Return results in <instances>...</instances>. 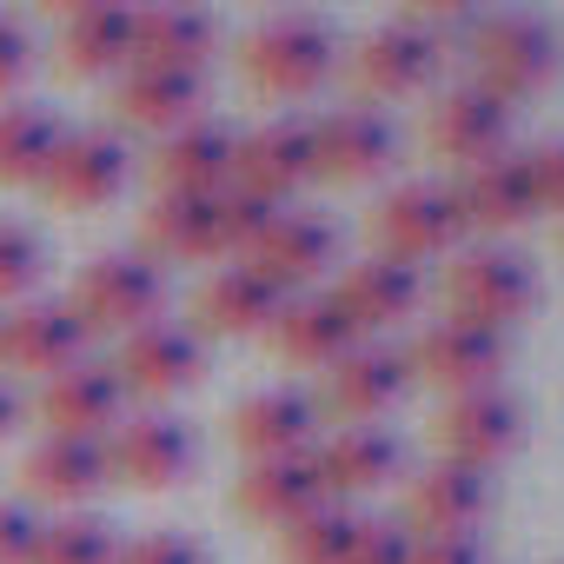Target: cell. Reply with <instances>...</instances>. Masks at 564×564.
Segmentation results:
<instances>
[{
	"label": "cell",
	"mask_w": 564,
	"mask_h": 564,
	"mask_svg": "<svg viewBox=\"0 0 564 564\" xmlns=\"http://www.w3.org/2000/svg\"><path fill=\"white\" fill-rule=\"evenodd\" d=\"M425 147L438 160H458V166H478V160H498L511 147V100H498L491 87L478 80H458L432 100L425 113Z\"/></svg>",
	"instance_id": "obj_10"
},
{
	"label": "cell",
	"mask_w": 564,
	"mask_h": 564,
	"mask_svg": "<svg viewBox=\"0 0 564 564\" xmlns=\"http://www.w3.org/2000/svg\"><path fill=\"white\" fill-rule=\"evenodd\" d=\"M405 564H485L471 538H412V557Z\"/></svg>",
	"instance_id": "obj_42"
},
{
	"label": "cell",
	"mask_w": 564,
	"mask_h": 564,
	"mask_svg": "<svg viewBox=\"0 0 564 564\" xmlns=\"http://www.w3.org/2000/svg\"><path fill=\"white\" fill-rule=\"evenodd\" d=\"M47 272V246L41 232H28L21 219H0V306H21Z\"/></svg>",
	"instance_id": "obj_36"
},
{
	"label": "cell",
	"mask_w": 564,
	"mask_h": 564,
	"mask_svg": "<svg viewBox=\"0 0 564 564\" xmlns=\"http://www.w3.org/2000/svg\"><path fill=\"white\" fill-rule=\"evenodd\" d=\"M47 438H107L127 412V386L113 372V359H80L54 379H41V399H34Z\"/></svg>",
	"instance_id": "obj_11"
},
{
	"label": "cell",
	"mask_w": 564,
	"mask_h": 564,
	"mask_svg": "<svg viewBox=\"0 0 564 564\" xmlns=\"http://www.w3.org/2000/svg\"><path fill=\"white\" fill-rule=\"evenodd\" d=\"M107 485H113L107 438H41L21 458V491L41 498V505H61V511H80Z\"/></svg>",
	"instance_id": "obj_23"
},
{
	"label": "cell",
	"mask_w": 564,
	"mask_h": 564,
	"mask_svg": "<svg viewBox=\"0 0 564 564\" xmlns=\"http://www.w3.org/2000/svg\"><path fill=\"white\" fill-rule=\"evenodd\" d=\"M61 67L74 80L133 67V8H120V0H67L61 8Z\"/></svg>",
	"instance_id": "obj_24"
},
{
	"label": "cell",
	"mask_w": 564,
	"mask_h": 564,
	"mask_svg": "<svg viewBox=\"0 0 564 564\" xmlns=\"http://www.w3.org/2000/svg\"><path fill=\"white\" fill-rule=\"evenodd\" d=\"M485 505H491L485 471L438 458V465H425V471L405 478V518L399 524L419 531V538H471V524L485 518Z\"/></svg>",
	"instance_id": "obj_20"
},
{
	"label": "cell",
	"mask_w": 564,
	"mask_h": 564,
	"mask_svg": "<svg viewBox=\"0 0 564 564\" xmlns=\"http://www.w3.org/2000/svg\"><path fill=\"white\" fill-rule=\"evenodd\" d=\"M34 67V34L14 21V14H0V100H8Z\"/></svg>",
	"instance_id": "obj_41"
},
{
	"label": "cell",
	"mask_w": 564,
	"mask_h": 564,
	"mask_svg": "<svg viewBox=\"0 0 564 564\" xmlns=\"http://www.w3.org/2000/svg\"><path fill=\"white\" fill-rule=\"evenodd\" d=\"M199 445L193 432L173 419V412H133L107 432V465H113V485H140V491H166L193 471Z\"/></svg>",
	"instance_id": "obj_14"
},
{
	"label": "cell",
	"mask_w": 564,
	"mask_h": 564,
	"mask_svg": "<svg viewBox=\"0 0 564 564\" xmlns=\"http://www.w3.org/2000/svg\"><path fill=\"white\" fill-rule=\"evenodd\" d=\"M438 61H445V47H438L425 28L392 21V28H379V34L359 41V54H352V80H359L366 100H412V94L432 87Z\"/></svg>",
	"instance_id": "obj_18"
},
{
	"label": "cell",
	"mask_w": 564,
	"mask_h": 564,
	"mask_svg": "<svg viewBox=\"0 0 564 564\" xmlns=\"http://www.w3.org/2000/svg\"><path fill=\"white\" fill-rule=\"evenodd\" d=\"M392 160H399V133L379 107H333L326 120H313V180L366 186L386 180Z\"/></svg>",
	"instance_id": "obj_8"
},
{
	"label": "cell",
	"mask_w": 564,
	"mask_h": 564,
	"mask_svg": "<svg viewBox=\"0 0 564 564\" xmlns=\"http://www.w3.org/2000/svg\"><path fill=\"white\" fill-rule=\"evenodd\" d=\"M313 465H319L326 498H333V491H339V498H359V491H379V485L399 478L405 445H399L386 425H339L333 438L313 445Z\"/></svg>",
	"instance_id": "obj_31"
},
{
	"label": "cell",
	"mask_w": 564,
	"mask_h": 564,
	"mask_svg": "<svg viewBox=\"0 0 564 564\" xmlns=\"http://www.w3.org/2000/svg\"><path fill=\"white\" fill-rule=\"evenodd\" d=\"M432 438L452 465H471V471H491L505 465L518 445H524V405L505 392V386H478V392H452L432 419Z\"/></svg>",
	"instance_id": "obj_6"
},
{
	"label": "cell",
	"mask_w": 564,
	"mask_h": 564,
	"mask_svg": "<svg viewBox=\"0 0 564 564\" xmlns=\"http://www.w3.org/2000/svg\"><path fill=\"white\" fill-rule=\"evenodd\" d=\"M372 239L386 259H405V265H425L438 252H458L465 239V219L452 206V186L438 180H405L392 186L379 206H372Z\"/></svg>",
	"instance_id": "obj_5"
},
{
	"label": "cell",
	"mask_w": 564,
	"mask_h": 564,
	"mask_svg": "<svg viewBox=\"0 0 564 564\" xmlns=\"http://www.w3.org/2000/svg\"><path fill=\"white\" fill-rule=\"evenodd\" d=\"M557 74V34L538 14H485L471 21V80L498 100H524Z\"/></svg>",
	"instance_id": "obj_4"
},
{
	"label": "cell",
	"mask_w": 564,
	"mask_h": 564,
	"mask_svg": "<svg viewBox=\"0 0 564 564\" xmlns=\"http://www.w3.org/2000/svg\"><path fill=\"white\" fill-rule=\"evenodd\" d=\"M352 531H359V518H352L346 505H319V511H306L300 524L279 531V557H286V564H346Z\"/></svg>",
	"instance_id": "obj_35"
},
{
	"label": "cell",
	"mask_w": 564,
	"mask_h": 564,
	"mask_svg": "<svg viewBox=\"0 0 564 564\" xmlns=\"http://www.w3.org/2000/svg\"><path fill=\"white\" fill-rule=\"evenodd\" d=\"M279 306H286V293H279L265 272H252L246 259L206 272V286L193 293V319H199V333H213V339H252V333H272Z\"/></svg>",
	"instance_id": "obj_22"
},
{
	"label": "cell",
	"mask_w": 564,
	"mask_h": 564,
	"mask_svg": "<svg viewBox=\"0 0 564 564\" xmlns=\"http://www.w3.org/2000/svg\"><path fill=\"white\" fill-rule=\"evenodd\" d=\"M239 67H246V80H252L259 94H272V100H306V94H319V87L333 80L339 41H333V28L313 21V14H272V21H259V28L246 34Z\"/></svg>",
	"instance_id": "obj_1"
},
{
	"label": "cell",
	"mask_w": 564,
	"mask_h": 564,
	"mask_svg": "<svg viewBox=\"0 0 564 564\" xmlns=\"http://www.w3.org/2000/svg\"><path fill=\"white\" fill-rule=\"evenodd\" d=\"M405 557H412V531L399 518H359L346 564H405Z\"/></svg>",
	"instance_id": "obj_37"
},
{
	"label": "cell",
	"mask_w": 564,
	"mask_h": 564,
	"mask_svg": "<svg viewBox=\"0 0 564 564\" xmlns=\"http://www.w3.org/2000/svg\"><path fill=\"white\" fill-rule=\"evenodd\" d=\"M452 206H458V219L478 226V232H511V226H524V219L538 213V199H531V173H524L518 153H498V160L458 166V180H452Z\"/></svg>",
	"instance_id": "obj_30"
},
{
	"label": "cell",
	"mask_w": 564,
	"mask_h": 564,
	"mask_svg": "<svg viewBox=\"0 0 564 564\" xmlns=\"http://www.w3.org/2000/svg\"><path fill=\"white\" fill-rule=\"evenodd\" d=\"M412 379L425 386H445V392H478V386H498V366H505V333L491 326H471V319H438L412 339L405 352Z\"/></svg>",
	"instance_id": "obj_16"
},
{
	"label": "cell",
	"mask_w": 564,
	"mask_h": 564,
	"mask_svg": "<svg viewBox=\"0 0 564 564\" xmlns=\"http://www.w3.org/2000/svg\"><path fill=\"white\" fill-rule=\"evenodd\" d=\"M333 259H339V226H333L326 213H300V206H279V213L265 219V232L246 246V265L265 272L286 300H293L300 286H313Z\"/></svg>",
	"instance_id": "obj_12"
},
{
	"label": "cell",
	"mask_w": 564,
	"mask_h": 564,
	"mask_svg": "<svg viewBox=\"0 0 564 564\" xmlns=\"http://www.w3.org/2000/svg\"><path fill=\"white\" fill-rule=\"evenodd\" d=\"M524 173H531V199L564 213V140H544L538 153H524Z\"/></svg>",
	"instance_id": "obj_40"
},
{
	"label": "cell",
	"mask_w": 564,
	"mask_h": 564,
	"mask_svg": "<svg viewBox=\"0 0 564 564\" xmlns=\"http://www.w3.org/2000/svg\"><path fill=\"white\" fill-rule=\"evenodd\" d=\"M232 147L239 133L226 120H186L153 147V180L160 193H226L232 186Z\"/></svg>",
	"instance_id": "obj_27"
},
{
	"label": "cell",
	"mask_w": 564,
	"mask_h": 564,
	"mask_svg": "<svg viewBox=\"0 0 564 564\" xmlns=\"http://www.w3.org/2000/svg\"><path fill=\"white\" fill-rule=\"evenodd\" d=\"M219 47V28L206 8H180V0H160V8H133V67H173V74H206Z\"/></svg>",
	"instance_id": "obj_29"
},
{
	"label": "cell",
	"mask_w": 564,
	"mask_h": 564,
	"mask_svg": "<svg viewBox=\"0 0 564 564\" xmlns=\"http://www.w3.org/2000/svg\"><path fill=\"white\" fill-rule=\"evenodd\" d=\"M333 300L346 306V319H352V326H359V339H366V333L399 326V319H412V313H419L425 279H419V265H405V259L366 252L359 265H346V272H339Z\"/></svg>",
	"instance_id": "obj_26"
},
{
	"label": "cell",
	"mask_w": 564,
	"mask_h": 564,
	"mask_svg": "<svg viewBox=\"0 0 564 564\" xmlns=\"http://www.w3.org/2000/svg\"><path fill=\"white\" fill-rule=\"evenodd\" d=\"M405 386H412L405 352H399V346L359 339V346L326 372V412L346 419V425H379V419L405 399Z\"/></svg>",
	"instance_id": "obj_19"
},
{
	"label": "cell",
	"mask_w": 564,
	"mask_h": 564,
	"mask_svg": "<svg viewBox=\"0 0 564 564\" xmlns=\"http://www.w3.org/2000/svg\"><path fill=\"white\" fill-rule=\"evenodd\" d=\"M67 140V120L41 100H8L0 107V186H41L54 153Z\"/></svg>",
	"instance_id": "obj_33"
},
{
	"label": "cell",
	"mask_w": 564,
	"mask_h": 564,
	"mask_svg": "<svg viewBox=\"0 0 564 564\" xmlns=\"http://www.w3.org/2000/svg\"><path fill=\"white\" fill-rule=\"evenodd\" d=\"M127 180H133V147L113 127H80V133L67 127L41 193L67 213H94V206H113L127 193Z\"/></svg>",
	"instance_id": "obj_7"
},
{
	"label": "cell",
	"mask_w": 564,
	"mask_h": 564,
	"mask_svg": "<svg viewBox=\"0 0 564 564\" xmlns=\"http://www.w3.org/2000/svg\"><path fill=\"white\" fill-rule=\"evenodd\" d=\"M232 445L259 465V458H300L313 452V432H319V405L293 386H265V392H246L226 419Z\"/></svg>",
	"instance_id": "obj_21"
},
{
	"label": "cell",
	"mask_w": 564,
	"mask_h": 564,
	"mask_svg": "<svg viewBox=\"0 0 564 564\" xmlns=\"http://www.w3.org/2000/svg\"><path fill=\"white\" fill-rule=\"evenodd\" d=\"M113 564H213V557H206V544H199V538H186V531L160 524V531H140L133 544H120V557H113Z\"/></svg>",
	"instance_id": "obj_38"
},
{
	"label": "cell",
	"mask_w": 564,
	"mask_h": 564,
	"mask_svg": "<svg viewBox=\"0 0 564 564\" xmlns=\"http://www.w3.org/2000/svg\"><path fill=\"white\" fill-rule=\"evenodd\" d=\"M14 425H21V392H14L8 379H0V438H8Z\"/></svg>",
	"instance_id": "obj_43"
},
{
	"label": "cell",
	"mask_w": 564,
	"mask_h": 564,
	"mask_svg": "<svg viewBox=\"0 0 564 564\" xmlns=\"http://www.w3.org/2000/svg\"><path fill=\"white\" fill-rule=\"evenodd\" d=\"M313 180V120H265L232 147V193L286 206Z\"/></svg>",
	"instance_id": "obj_13"
},
{
	"label": "cell",
	"mask_w": 564,
	"mask_h": 564,
	"mask_svg": "<svg viewBox=\"0 0 564 564\" xmlns=\"http://www.w3.org/2000/svg\"><path fill=\"white\" fill-rule=\"evenodd\" d=\"M272 352L286 366H313V372H333L352 346H359V326L346 319V306L333 293H293L272 319Z\"/></svg>",
	"instance_id": "obj_25"
},
{
	"label": "cell",
	"mask_w": 564,
	"mask_h": 564,
	"mask_svg": "<svg viewBox=\"0 0 564 564\" xmlns=\"http://www.w3.org/2000/svg\"><path fill=\"white\" fill-rule=\"evenodd\" d=\"M41 544V518L28 498H0V564H28Z\"/></svg>",
	"instance_id": "obj_39"
},
{
	"label": "cell",
	"mask_w": 564,
	"mask_h": 564,
	"mask_svg": "<svg viewBox=\"0 0 564 564\" xmlns=\"http://www.w3.org/2000/svg\"><path fill=\"white\" fill-rule=\"evenodd\" d=\"M140 252L147 259H173V265H193V259H232V232H226V193H160L140 219Z\"/></svg>",
	"instance_id": "obj_15"
},
{
	"label": "cell",
	"mask_w": 564,
	"mask_h": 564,
	"mask_svg": "<svg viewBox=\"0 0 564 564\" xmlns=\"http://www.w3.org/2000/svg\"><path fill=\"white\" fill-rule=\"evenodd\" d=\"M113 557H120V538L107 518L61 511V518H41V544L28 564H113Z\"/></svg>",
	"instance_id": "obj_34"
},
{
	"label": "cell",
	"mask_w": 564,
	"mask_h": 564,
	"mask_svg": "<svg viewBox=\"0 0 564 564\" xmlns=\"http://www.w3.org/2000/svg\"><path fill=\"white\" fill-rule=\"evenodd\" d=\"M232 505H239L246 518H259V524H279V531H286V524H300L306 511H319V505H333V498H326V485H319L313 452H300V458H259V465H246Z\"/></svg>",
	"instance_id": "obj_32"
},
{
	"label": "cell",
	"mask_w": 564,
	"mask_h": 564,
	"mask_svg": "<svg viewBox=\"0 0 564 564\" xmlns=\"http://www.w3.org/2000/svg\"><path fill=\"white\" fill-rule=\"evenodd\" d=\"M445 306H452V319L505 333L511 319H524L538 306V272L511 246H465L445 265Z\"/></svg>",
	"instance_id": "obj_3"
},
{
	"label": "cell",
	"mask_w": 564,
	"mask_h": 564,
	"mask_svg": "<svg viewBox=\"0 0 564 564\" xmlns=\"http://www.w3.org/2000/svg\"><path fill=\"white\" fill-rule=\"evenodd\" d=\"M67 306L80 313L87 333H120L127 339V333H140V326H153L166 313V265L133 252V246L127 252H100V259L80 265Z\"/></svg>",
	"instance_id": "obj_2"
},
{
	"label": "cell",
	"mask_w": 564,
	"mask_h": 564,
	"mask_svg": "<svg viewBox=\"0 0 564 564\" xmlns=\"http://www.w3.org/2000/svg\"><path fill=\"white\" fill-rule=\"evenodd\" d=\"M206 107V74H173V67H120L113 74V113L140 133H173L199 120Z\"/></svg>",
	"instance_id": "obj_28"
},
{
	"label": "cell",
	"mask_w": 564,
	"mask_h": 564,
	"mask_svg": "<svg viewBox=\"0 0 564 564\" xmlns=\"http://www.w3.org/2000/svg\"><path fill=\"white\" fill-rule=\"evenodd\" d=\"M87 339L94 333L80 326V313L67 300H21V306L0 313V366H8V372L54 379V372L87 359Z\"/></svg>",
	"instance_id": "obj_9"
},
{
	"label": "cell",
	"mask_w": 564,
	"mask_h": 564,
	"mask_svg": "<svg viewBox=\"0 0 564 564\" xmlns=\"http://www.w3.org/2000/svg\"><path fill=\"white\" fill-rule=\"evenodd\" d=\"M113 372H120V386L140 392V399H173V392L199 386V372H206V346H199L193 326L153 319V326H140V333L120 339Z\"/></svg>",
	"instance_id": "obj_17"
}]
</instances>
